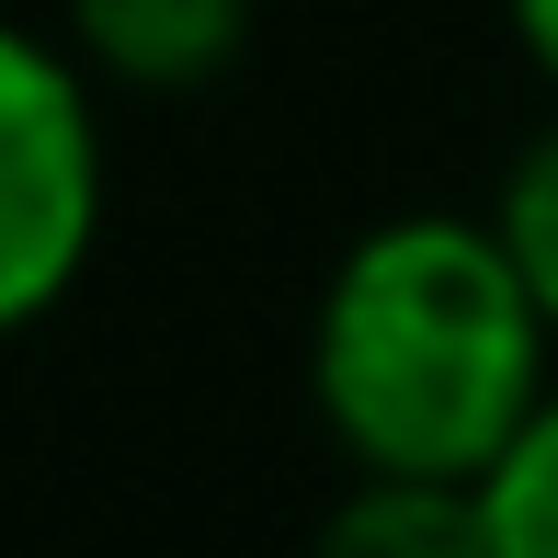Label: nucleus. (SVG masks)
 Listing matches in <instances>:
<instances>
[{"instance_id":"obj_7","label":"nucleus","mask_w":558,"mask_h":558,"mask_svg":"<svg viewBox=\"0 0 558 558\" xmlns=\"http://www.w3.org/2000/svg\"><path fill=\"white\" fill-rule=\"evenodd\" d=\"M513 23H524V46H536V69L558 81V0H513Z\"/></svg>"},{"instance_id":"obj_2","label":"nucleus","mask_w":558,"mask_h":558,"mask_svg":"<svg viewBox=\"0 0 558 558\" xmlns=\"http://www.w3.org/2000/svg\"><path fill=\"white\" fill-rule=\"evenodd\" d=\"M104 228V137L92 92L46 35L0 23V331L58 308Z\"/></svg>"},{"instance_id":"obj_4","label":"nucleus","mask_w":558,"mask_h":558,"mask_svg":"<svg viewBox=\"0 0 558 558\" xmlns=\"http://www.w3.org/2000/svg\"><path fill=\"white\" fill-rule=\"evenodd\" d=\"M319 558H501L478 478H399L365 468V490L319 524Z\"/></svg>"},{"instance_id":"obj_3","label":"nucleus","mask_w":558,"mask_h":558,"mask_svg":"<svg viewBox=\"0 0 558 558\" xmlns=\"http://www.w3.org/2000/svg\"><path fill=\"white\" fill-rule=\"evenodd\" d=\"M69 35L125 92H194L240 58L251 0H69Z\"/></svg>"},{"instance_id":"obj_1","label":"nucleus","mask_w":558,"mask_h":558,"mask_svg":"<svg viewBox=\"0 0 558 558\" xmlns=\"http://www.w3.org/2000/svg\"><path fill=\"white\" fill-rule=\"evenodd\" d=\"M547 308L513 274L501 228L399 217L331 274L319 308V411L365 468L399 478H490L536 422Z\"/></svg>"},{"instance_id":"obj_6","label":"nucleus","mask_w":558,"mask_h":558,"mask_svg":"<svg viewBox=\"0 0 558 558\" xmlns=\"http://www.w3.org/2000/svg\"><path fill=\"white\" fill-rule=\"evenodd\" d=\"M490 228H501V251H513V274L536 286V308L558 319V125L513 160V183H501V217H490Z\"/></svg>"},{"instance_id":"obj_5","label":"nucleus","mask_w":558,"mask_h":558,"mask_svg":"<svg viewBox=\"0 0 558 558\" xmlns=\"http://www.w3.org/2000/svg\"><path fill=\"white\" fill-rule=\"evenodd\" d=\"M478 501H490V547L501 558H558V399H536V422L501 445Z\"/></svg>"}]
</instances>
